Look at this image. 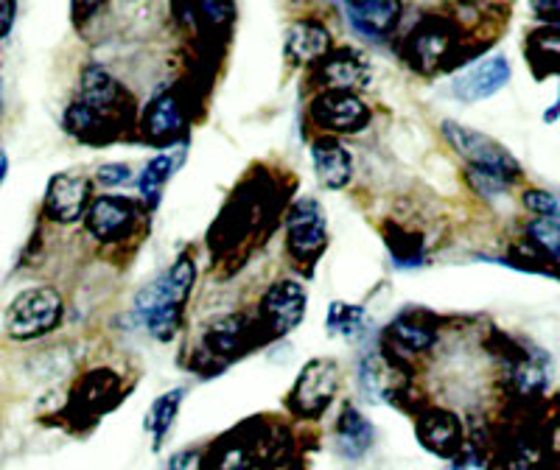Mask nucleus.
<instances>
[{
    "mask_svg": "<svg viewBox=\"0 0 560 470\" xmlns=\"http://www.w3.org/2000/svg\"><path fill=\"white\" fill-rule=\"evenodd\" d=\"M524 208L533 210L538 219H558L560 204L552 193L541 191V188H533V191L524 193Z\"/></svg>",
    "mask_w": 560,
    "mask_h": 470,
    "instance_id": "2f4dec72",
    "label": "nucleus"
},
{
    "mask_svg": "<svg viewBox=\"0 0 560 470\" xmlns=\"http://www.w3.org/2000/svg\"><path fill=\"white\" fill-rule=\"evenodd\" d=\"M272 470H303L298 462H278Z\"/></svg>",
    "mask_w": 560,
    "mask_h": 470,
    "instance_id": "4c0bfd02",
    "label": "nucleus"
},
{
    "mask_svg": "<svg viewBox=\"0 0 560 470\" xmlns=\"http://www.w3.org/2000/svg\"><path fill=\"white\" fill-rule=\"evenodd\" d=\"M124 398L121 375L107 367H96L84 373L70 389L65 418H70L73 426H93L98 418L113 412Z\"/></svg>",
    "mask_w": 560,
    "mask_h": 470,
    "instance_id": "9d476101",
    "label": "nucleus"
},
{
    "mask_svg": "<svg viewBox=\"0 0 560 470\" xmlns=\"http://www.w3.org/2000/svg\"><path fill=\"white\" fill-rule=\"evenodd\" d=\"M364 325H368V314H364L362 305L353 303H334L328 308V317H325V328L331 337L353 339L364 333Z\"/></svg>",
    "mask_w": 560,
    "mask_h": 470,
    "instance_id": "c85d7f7f",
    "label": "nucleus"
},
{
    "mask_svg": "<svg viewBox=\"0 0 560 470\" xmlns=\"http://www.w3.org/2000/svg\"><path fill=\"white\" fill-rule=\"evenodd\" d=\"M73 104H79L90 115L102 118L104 124L115 127L121 134H127L135 121L132 96H129L127 87L107 68H102V64H88L82 70Z\"/></svg>",
    "mask_w": 560,
    "mask_h": 470,
    "instance_id": "39448f33",
    "label": "nucleus"
},
{
    "mask_svg": "<svg viewBox=\"0 0 560 470\" xmlns=\"http://www.w3.org/2000/svg\"><path fill=\"white\" fill-rule=\"evenodd\" d=\"M179 166V154H172V152H163L158 154V157H152L147 163V168L140 172V179H138V191H140V199H143V208L147 210H154L160 204V197H163V188L168 185V179H172L174 168Z\"/></svg>",
    "mask_w": 560,
    "mask_h": 470,
    "instance_id": "bb28decb",
    "label": "nucleus"
},
{
    "mask_svg": "<svg viewBox=\"0 0 560 470\" xmlns=\"http://www.w3.org/2000/svg\"><path fill=\"white\" fill-rule=\"evenodd\" d=\"M272 451L275 439L261 437V428L242 426L210 445L205 470H255V462Z\"/></svg>",
    "mask_w": 560,
    "mask_h": 470,
    "instance_id": "f3484780",
    "label": "nucleus"
},
{
    "mask_svg": "<svg viewBox=\"0 0 560 470\" xmlns=\"http://www.w3.org/2000/svg\"><path fill=\"white\" fill-rule=\"evenodd\" d=\"M308 118L319 132H328V138L337 134H357L370 124L373 113L357 93H317L308 104Z\"/></svg>",
    "mask_w": 560,
    "mask_h": 470,
    "instance_id": "4468645a",
    "label": "nucleus"
},
{
    "mask_svg": "<svg viewBox=\"0 0 560 470\" xmlns=\"http://www.w3.org/2000/svg\"><path fill=\"white\" fill-rule=\"evenodd\" d=\"M339 12L364 39H387L401 23L404 7L395 0H359V3H342Z\"/></svg>",
    "mask_w": 560,
    "mask_h": 470,
    "instance_id": "4be33fe9",
    "label": "nucleus"
},
{
    "mask_svg": "<svg viewBox=\"0 0 560 470\" xmlns=\"http://www.w3.org/2000/svg\"><path fill=\"white\" fill-rule=\"evenodd\" d=\"M287 252L300 269L312 272L328 249V216L312 197L294 199L287 210Z\"/></svg>",
    "mask_w": 560,
    "mask_h": 470,
    "instance_id": "0eeeda50",
    "label": "nucleus"
},
{
    "mask_svg": "<svg viewBox=\"0 0 560 470\" xmlns=\"http://www.w3.org/2000/svg\"><path fill=\"white\" fill-rule=\"evenodd\" d=\"M312 84L319 93H359L370 84V68L357 48H334L312 68Z\"/></svg>",
    "mask_w": 560,
    "mask_h": 470,
    "instance_id": "6ab92c4d",
    "label": "nucleus"
},
{
    "mask_svg": "<svg viewBox=\"0 0 560 470\" xmlns=\"http://www.w3.org/2000/svg\"><path fill=\"white\" fill-rule=\"evenodd\" d=\"M183 395H185L183 389H172V392L160 395L158 401L149 407L147 418H143V428L152 434L154 451H160L163 439H166L168 432H172L174 420H177L179 414V403H183Z\"/></svg>",
    "mask_w": 560,
    "mask_h": 470,
    "instance_id": "cd10ccee",
    "label": "nucleus"
},
{
    "mask_svg": "<svg viewBox=\"0 0 560 470\" xmlns=\"http://www.w3.org/2000/svg\"><path fill=\"white\" fill-rule=\"evenodd\" d=\"M527 242L541 249L547 258L560 263V222L558 219H535L527 227Z\"/></svg>",
    "mask_w": 560,
    "mask_h": 470,
    "instance_id": "c756f323",
    "label": "nucleus"
},
{
    "mask_svg": "<svg viewBox=\"0 0 560 470\" xmlns=\"http://www.w3.org/2000/svg\"><path fill=\"white\" fill-rule=\"evenodd\" d=\"M0 434H3V428H0Z\"/></svg>",
    "mask_w": 560,
    "mask_h": 470,
    "instance_id": "ea45409f",
    "label": "nucleus"
},
{
    "mask_svg": "<svg viewBox=\"0 0 560 470\" xmlns=\"http://www.w3.org/2000/svg\"><path fill=\"white\" fill-rule=\"evenodd\" d=\"M443 138H446L448 146H452L454 152L468 163V168L493 174V177L504 179L508 185L522 179V166L516 163V157H513L502 143L488 138L485 132H477V129L471 127H463V124L457 121H446L443 124Z\"/></svg>",
    "mask_w": 560,
    "mask_h": 470,
    "instance_id": "6e6552de",
    "label": "nucleus"
},
{
    "mask_svg": "<svg viewBox=\"0 0 560 470\" xmlns=\"http://www.w3.org/2000/svg\"><path fill=\"white\" fill-rule=\"evenodd\" d=\"M524 57L538 77L560 73V28H535L524 45Z\"/></svg>",
    "mask_w": 560,
    "mask_h": 470,
    "instance_id": "a878e982",
    "label": "nucleus"
},
{
    "mask_svg": "<svg viewBox=\"0 0 560 470\" xmlns=\"http://www.w3.org/2000/svg\"><path fill=\"white\" fill-rule=\"evenodd\" d=\"M275 210L278 193L264 172H258L255 179H244L210 227V252H217V258H236V249H249L258 233L272 224Z\"/></svg>",
    "mask_w": 560,
    "mask_h": 470,
    "instance_id": "f257e3e1",
    "label": "nucleus"
},
{
    "mask_svg": "<svg viewBox=\"0 0 560 470\" xmlns=\"http://www.w3.org/2000/svg\"><path fill=\"white\" fill-rule=\"evenodd\" d=\"M370 445H373V426H370L368 418L353 403H348L337 420L339 454L348 459H359L370 451Z\"/></svg>",
    "mask_w": 560,
    "mask_h": 470,
    "instance_id": "b1692460",
    "label": "nucleus"
},
{
    "mask_svg": "<svg viewBox=\"0 0 560 470\" xmlns=\"http://www.w3.org/2000/svg\"><path fill=\"white\" fill-rule=\"evenodd\" d=\"M93 183L79 172L54 174L48 188H45L43 213L57 224H77L88 216L93 204Z\"/></svg>",
    "mask_w": 560,
    "mask_h": 470,
    "instance_id": "dca6fc26",
    "label": "nucleus"
},
{
    "mask_svg": "<svg viewBox=\"0 0 560 470\" xmlns=\"http://www.w3.org/2000/svg\"><path fill=\"white\" fill-rule=\"evenodd\" d=\"M7 172H9V157L7 152H0V185H3V179H7Z\"/></svg>",
    "mask_w": 560,
    "mask_h": 470,
    "instance_id": "e433bc0d",
    "label": "nucleus"
},
{
    "mask_svg": "<svg viewBox=\"0 0 560 470\" xmlns=\"http://www.w3.org/2000/svg\"><path fill=\"white\" fill-rule=\"evenodd\" d=\"M269 342L272 339L264 331L258 314H228L205 328L199 350L194 353V369L202 375L222 373L228 364L249 356L253 350Z\"/></svg>",
    "mask_w": 560,
    "mask_h": 470,
    "instance_id": "7ed1b4c3",
    "label": "nucleus"
},
{
    "mask_svg": "<svg viewBox=\"0 0 560 470\" xmlns=\"http://www.w3.org/2000/svg\"><path fill=\"white\" fill-rule=\"evenodd\" d=\"M129 177H132V168L124 166V163H107L96 172V179L107 188H118V185L129 183Z\"/></svg>",
    "mask_w": 560,
    "mask_h": 470,
    "instance_id": "473e14b6",
    "label": "nucleus"
},
{
    "mask_svg": "<svg viewBox=\"0 0 560 470\" xmlns=\"http://www.w3.org/2000/svg\"><path fill=\"white\" fill-rule=\"evenodd\" d=\"M0 115H3V82H0Z\"/></svg>",
    "mask_w": 560,
    "mask_h": 470,
    "instance_id": "58836bf2",
    "label": "nucleus"
},
{
    "mask_svg": "<svg viewBox=\"0 0 560 470\" xmlns=\"http://www.w3.org/2000/svg\"><path fill=\"white\" fill-rule=\"evenodd\" d=\"M510 263L516 269H522V272H541V274H549L552 272V258H547V255L541 252V249L535 247V244L529 242H522V244H513V249H510Z\"/></svg>",
    "mask_w": 560,
    "mask_h": 470,
    "instance_id": "7c9ffc66",
    "label": "nucleus"
},
{
    "mask_svg": "<svg viewBox=\"0 0 560 470\" xmlns=\"http://www.w3.org/2000/svg\"><path fill=\"white\" fill-rule=\"evenodd\" d=\"M168 470H205V454L197 448H185L168 459Z\"/></svg>",
    "mask_w": 560,
    "mask_h": 470,
    "instance_id": "72a5a7b5",
    "label": "nucleus"
},
{
    "mask_svg": "<svg viewBox=\"0 0 560 470\" xmlns=\"http://www.w3.org/2000/svg\"><path fill=\"white\" fill-rule=\"evenodd\" d=\"M339 381H342V369L334 359H312V362L303 364V369L294 378L287 395V409L294 418H319L337 398Z\"/></svg>",
    "mask_w": 560,
    "mask_h": 470,
    "instance_id": "1a4fd4ad",
    "label": "nucleus"
},
{
    "mask_svg": "<svg viewBox=\"0 0 560 470\" xmlns=\"http://www.w3.org/2000/svg\"><path fill=\"white\" fill-rule=\"evenodd\" d=\"M283 51H287V62L292 68H314L319 59L334 51L331 32L314 17L294 20L287 28V48Z\"/></svg>",
    "mask_w": 560,
    "mask_h": 470,
    "instance_id": "412c9836",
    "label": "nucleus"
},
{
    "mask_svg": "<svg viewBox=\"0 0 560 470\" xmlns=\"http://www.w3.org/2000/svg\"><path fill=\"white\" fill-rule=\"evenodd\" d=\"M138 132L152 146H172L191 134V109L188 98L177 87L154 96L140 113Z\"/></svg>",
    "mask_w": 560,
    "mask_h": 470,
    "instance_id": "9b49d317",
    "label": "nucleus"
},
{
    "mask_svg": "<svg viewBox=\"0 0 560 470\" xmlns=\"http://www.w3.org/2000/svg\"><path fill=\"white\" fill-rule=\"evenodd\" d=\"M14 14H18V7H14V3H9V0H3V3H0V39L12 34Z\"/></svg>",
    "mask_w": 560,
    "mask_h": 470,
    "instance_id": "c9c22d12",
    "label": "nucleus"
},
{
    "mask_svg": "<svg viewBox=\"0 0 560 470\" xmlns=\"http://www.w3.org/2000/svg\"><path fill=\"white\" fill-rule=\"evenodd\" d=\"M143 213H149L143 204H138L135 199L127 197H96L90 204L84 224H88V233L96 238L98 244H107V247H118L140 227V219Z\"/></svg>",
    "mask_w": 560,
    "mask_h": 470,
    "instance_id": "f8f14e48",
    "label": "nucleus"
},
{
    "mask_svg": "<svg viewBox=\"0 0 560 470\" xmlns=\"http://www.w3.org/2000/svg\"><path fill=\"white\" fill-rule=\"evenodd\" d=\"M404 62L420 77H434L443 70H457L468 62L471 54L465 51L459 23L443 14H429L409 32L401 48Z\"/></svg>",
    "mask_w": 560,
    "mask_h": 470,
    "instance_id": "20e7f679",
    "label": "nucleus"
},
{
    "mask_svg": "<svg viewBox=\"0 0 560 470\" xmlns=\"http://www.w3.org/2000/svg\"><path fill=\"white\" fill-rule=\"evenodd\" d=\"M62 294L54 286L26 289L9 303L3 331L12 342H34V339L48 337L62 322Z\"/></svg>",
    "mask_w": 560,
    "mask_h": 470,
    "instance_id": "423d86ee",
    "label": "nucleus"
},
{
    "mask_svg": "<svg viewBox=\"0 0 560 470\" xmlns=\"http://www.w3.org/2000/svg\"><path fill=\"white\" fill-rule=\"evenodd\" d=\"M306 308L308 294L303 283H298V280H275L255 314L261 319L267 337L275 342V339H283L287 333H292L303 322Z\"/></svg>",
    "mask_w": 560,
    "mask_h": 470,
    "instance_id": "ddd939ff",
    "label": "nucleus"
},
{
    "mask_svg": "<svg viewBox=\"0 0 560 470\" xmlns=\"http://www.w3.org/2000/svg\"><path fill=\"white\" fill-rule=\"evenodd\" d=\"M533 9L549 28H560V0L558 3H538V7Z\"/></svg>",
    "mask_w": 560,
    "mask_h": 470,
    "instance_id": "f704fd0d",
    "label": "nucleus"
},
{
    "mask_svg": "<svg viewBox=\"0 0 560 470\" xmlns=\"http://www.w3.org/2000/svg\"><path fill=\"white\" fill-rule=\"evenodd\" d=\"M194 286H197V261H194V255L183 252L166 272L154 278L138 294L135 314L158 342H168L177 337Z\"/></svg>",
    "mask_w": 560,
    "mask_h": 470,
    "instance_id": "f03ea898",
    "label": "nucleus"
},
{
    "mask_svg": "<svg viewBox=\"0 0 560 470\" xmlns=\"http://www.w3.org/2000/svg\"><path fill=\"white\" fill-rule=\"evenodd\" d=\"M384 244H387L389 258L395 261V267L401 269H415L423 263L427 258V244H423V235L415 233V230L404 227V224L387 222L382 230Z\"/></svg>",
    "mask_w": 560,
    "mask_h": 470,
    "instance_id": "393cba45",
    "label": "nucleus"
},
{
    "mask_svg": "<svg viewBox=\"0 0 560 470\" xmlns=\"http://www.w3.org/2000/svg\"><path fill=\"white\" fill-rule=\"evenodd\" d=\"M415 434L418 443L429 454L440 459H459L465 451V426L463 420L448 409L427 407L415 418Z\"/></svg>",
    "mask_w": 560,
    "mask_h": 470,
    "instance_id": "a211bd4d",
    "label": "nucleus"
},
{
    "mask_svg": "<svg viewBox=\"0 0 560 470\" xmlns=\"http://www.w3.org/2000/svg\"><path fill=\"white\" fill-rule=\"evenodd\" d=\"M440 333V322L427 308H404L382 337V348L398 359H412L434 348Z\"/></svg>",
    "mask_w": 560,
    "mask_h": 470,
    "instance_id": "2eb2a0df",
    "label": "nucleus"
},
{
    "mask_svg": "<svg viewBox=\"0 0 560 470\" xmlns=\"http://www.w3.org/2000/svg\"><path fill=\"white\" fill-rule=\"evenodd\" d=\"M312 163L319 185L328 191H342L353 177V157L337 138H317L312 143Z\"/></svg>",
    "mask_w": 560,
    "mask_h": 470,
    "instance_id": "5701e85b",
    "label": "nucleus"
},
{
    "mask_svg": "<svg viewBox=\"0 0 560 470\" xmlns=\"http://www.w3.org/2000/svg\"><path fill=\"white\" fill-rule=\"evenodd\" d=\"M510 82V62L504 57H485L479 62L468 64L463 73H457L452 82L454 98L465 104L482 102Z\"/></svg>",
    "mask_w": 560,
    "mask_h": 470,
    "instance_id": "aec40b11",
    "label": "nucleus"
}]
</instances>
